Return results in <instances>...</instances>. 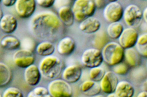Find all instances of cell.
<instances>
[{
    "label": "cell",
    "mask_w": 147,
    "mask_h": 97,
    "mask_svg": "<svg viewBox=\"0 0 147 97\" xmlns=\"http://www.w3.org/2000/svg\"><path fill=\"white\" fill-rule=\"evenodd\" d=\"M62 23L52 11H42L35 15L29 23L32 34L36 38L50 39L59 32Z\"/></svg>",
    "instance_id": "obj_1"
},
{
    "label": "cell",
    "mask_w": 147,
    "mask_h": 97,
    "mask_svg": "<svg viewBox=\"0 0 147 97\" xmlns=\"http://www.w3.org/2000/svg\"><path fill=\"white\" fill-rule=\"evenodd\" d=\"M63 63L61 60L54 55L45 57L40 62L38 69L42 77L48 80L57 79L61 74Z\"/></svg>",
    "instance_id": "obj_2"
},
{
    "label": "cell",
    "mask_w": 147,
    "mask_h": 97,
    "mask_svg": "<svg viewBox=\"0 0 147 97\" xmlns=\"http://www.w3.org/2000/svg\"><path fill=\"white\" fill-rule=\"evenodd\" d=\"M101 52L103 61L109 66H115L124 60L125 49L117 42H108Z\"/></svg>",
    "instance_id": "obj_3"
},
{
    "label": "cell",
    "mask_w": 147,
    "mask_h": 97,
    "mask_svg": "<svg viewBox=\"0 0 147 97\" xmlns=\"http://www.w3.org/2000/svg\"><path fill=\"white\" fill-rule=\"evenodd\" d=\"M96 9L95 3L92 0H76L72 8L74 19L80 22L86 18L92 17Z\"/></svg>",
    "instance_id": "obj_4"
},
{
    "label": "cell",
    "mask_w": 147,
    "mask_h": 97,
    "mask_svg": "<svg viewBox=\"0 0 147 97\" xmlns=\"http://www.w3.org/2000/svg\"><path fill=\"white\" fill-rule=\"evenodd\" d=\"M47 89L52 97H72V89L70 83L63 79L53 80L49 83Z\"/></svg>",
    "instance_id": "obj_5"
},
{
    "label": "cell",
    "mask_w": 147,
    "mask_h": 97,
    "mask_svg": "<svg viewBox=\"0 0 147 97\" xmlns=\"http://www.w3.org/2000/svg\"><path fill=\"white\" fill-rule=\"evenodd\" d=\"M123 18L129 28L138 27L143 19V12L136 5H129L124 9Z\"/></svg>",
    "instance_id": "obj_6"
},
{
    "label": "cell",
    "mask_w": 147,
    "mask_h": 97,
    "mask_svg": "<svg viewBox=\"0 0 147 97\" xmlns=\"http://www.w3.org/2000/svg\"><path fill=\"white\" fill-rule=\"evenodd\" d=\"M103 62L101 50L96 48L85 50L81 56V62L83 65L89 69L99 67Z\"/></svg>",
    "instance_id": "obj_7"
},
{
    "label": "cell",
    "mask_w": 147,
    "mask_h": 97,
    "mask_svg": "<svg viewBox=\"0 0 147 97\" xmlns=\"http://www.w3.org/2000/svg\"><path fill=\"white\" fill-rule=\"evenodd\" d=\"M123 12L124 9L119 3L112 1L105 6L103 15L107 21L112 23L119 22L123 18Z\"/></svg>",
    "instance_id": "obj_8"
},
{
    "label": "cell",
    "mask_w": 147,
    "mask_h": 97,
    "mask_svg": "<svg viewBox=\"0 0 147 97\" xmlns=\"http://www.w3.org/2000/svg\"><path fill=\"white\" fill-rule=\"evenodd\" d=\"M13 61L15 64L22 69H26L34 64L35 57L32 51L24 49L18 50L13 54Z\"/></svg>",
    "instance_id": "obj_9"
},
{
    "label": "cell",
    "mask_w": 147,
    "mask_h": 97,
    "mask_svg": "<svg viewBox=\"0 0 147 97\" xmlns=\"http://www.w3.org/2000/svg\"><path fill=\"white\" fill-rule=\"evenodd\" d=\"M36 5L35 0H16L15 5L16 14L23 19L31 17L35 11Z\"/></svg>",
    "instance_id": "obj_10"
},
{
    "label": "cell",
    "mask_w": 147,
    "mask_h": 97,
    "mask_svg": "<svg viewBox=\"0 0 147 97\" xmlns=\"http://www.w3.org/2000/svg\"><path fill=\"white\" fill-rule=\"evenodd\" d=\"M138 33L134 28L124 29L122 34L118 38V44L125 49L133 48L136 46L138 39Z\"/></svg>",
    "instance_id": "obj_11"
},
{
    "label": "cell",
    "mask_w": 147,
    "mask_h": 97,
    "mask_svg": "<svg viewBox=\"0 0 147 97\" xmlns=\"http://www.w3.org/2000/svg\"><path fill=\"white\" fill-rule=\"evenodd\" d=\"M118 82L119 80L116 74L113 71L106 72L99 83L101 91L108 95L115 93Z\"/></svg>",
    "instance_id": "obj_12"
},
{
    "label": "cell",
    "mask_w": 147,
    "mask_h": 97,
    "mask_svg": "<svg viewBox=\"0 0 147 97\" xmlns=\"http://www.w3.org/2000/svg\"><path fill=\"white\" fill-rule=\"evenodd\" d=\"M82 73V67L79 65L73 64L69 65L63 69L62 77L69 83H74L81 79Z\"/></svg>",
    "instance_id": "obj_13"
},
{
    "label": "cell",
    "mask_w": 147,
    "mask_h": 97,
    "mask_svg": "<svg viewBox=\"0 0 147 97\" xmlns=\"http://www.w3.org/2000/svg\"><path fill=\"white\" fill-rule=\"evenodd\" d=\"M42 78L41 73L38 67L35 64L30 65L25 69L24 79L25 82L30 86L37 85Z\"/></svg>",
    "instance_id": "obj_14"
},
{
    "label": "cell",
    "mask_w": 147,
    "mask_h": 97,
    "mask_svg": "<svg viewBox=\"0 0 147 97\" xmlns=\"http://www.w3.org/2000/svg\"><path fill=\"white\" fill-rule=\"evenodd\" d=\"M101 24L99 20L95 17H89L79 24V29L86 34H94L99 31Z\"/></svg>",
    "instance_id": "obj_15"
},
{
    "label": "cell",
    "mask_w": 147,
    "mask_h": 97,
    "mask_svg": "<svg viewBox=\"0 0 147 97\" xmlns=\"http://www.w3.org/2000/svg\"><path fill=\"white\" fill-rule=\"evenodd\" d=\"M18 22L14 16L11 14L3 15L0 21V29L6 34H10L17 28Z\"/></svg>",
    "instance_id": "obj_16"
},
{
    "label": "cell",
    "mask_w": 147,
    "mask_h": 97,
    "mask_svg": "<svg viewBox=\"0 0 147 97\" xmlns=\"http://www.w3.org/2000/svg\"><path fill=\"white\" fill-rule=\"evenodd\" d=\"M79 88L83 94L88 96H96L101 92L99 83L91 80H88L83 82L80 85Z\"/></svg>",
    "instance_id": "obj_17"
},
{
    "label": "cell",
    "mask_w": 147,
    "mask_h": 97,
    "mask_svg": "<svg viewBox=\"0 0 147 97\" xmlns=\"http://www.w3.org/2000/svg\"><path fill=\"white\" fill-rule=\"evenodd\" d=\"M76 42L71 37H65L60 41L57 47V52L62 55H69L74 51Z\"/></svg>",
    "instance_id": "obj_18"
},
{
    "label": "cell",
    "mask_w": 147,
    "mask_h": 97,
    "mask_svg": "<svg viewBox=\"0 0 147 97\" xmlns=\"http://www.w3.org/2000/svg\"><path fill=\"white\" fill-rule=\"evenodd\" d=\"M118 97H133L135 94V88L131 83L126 80L118 82L115 92Z\"/></svg>",
    "instance_id": "obj_19"
},
{
    "label": "cell",
    "mask_w": 147,
    "mask_h": 97,
    "mask_svg": "<svg viewBox=\"0 0 147 97\" xmlns=\"http://www.w3.org/2000/svg\"><path fill=\"white\" fill-rule=\"evenodd\" d=\"M126 64L131 67H137L141 64L142 56L134 48L125 50V57Z\"/></svg>",
    "instance_id": "obj_20"
},
{
    "label": "cell",
    "mask_w": 147,
    "mask_h": 97,
    "mask_svg": "<svg viewBox=\"0 0 147 97\" xmlns=\"http://www.w3.org/2000/svg\"><path fill=\"white\" fill-rule=\"evenodd\" d=\"M58 17L62 24L66 26H71L74 21L72 8L69 6L63 5L58 9Z\"/></svg>",
    "instance_id": "obj_21"
},
{
    "label": "cell",
    "mask_w": 147,
    "mask_h": 97,
    "mask_svg": "<svg viewBox=\"0 0 147 97\" xmlns=\"http://www.w3.org/2000/svg\"><path fill=\"white\" fill-rule=\"evenodd\" d=\"M0 46L7 50H16L21 46V41L15 36L6 35L0 40Z\"/></svg>",
    "instance_id": "obj_22"
},
{
    "label": "cell",
    "mask_w": 147,
    "mask_h": 97,
    "mask_svg": "<svg viewBox=\"0 0 147 97\" xmlns=\"http://www.w3.org/2000/svg\"><path fill=\"white\" fill-rule=\"evenodd\" d=\"M35 51L38 55L45 57L52 55L55 51V47L52 42L49 41H45L39 43L36 46Z\"/></svg>",
    "instance_id": "obj_23"
},
{
    "label": "cell",
    "mask_w": 147,
    "mask_h": 97,
    "mask_svg": "<svg viewBox=\"0 0 147 97\" xmlns=\"http://www.w3.org/2000/svg\"><path fill=\"white\" fill-rule=\"evenodd\" d=\"M10 68L5 63L0 62V88L8 85L11 79Z\"/></svg>",
    "instance_id": "obj_24"
},
{
    "label": "cell",
    "mask_w": 147,
    "mask_h": 97,
    "mask_svg": "<svg viewBox=\"0 0 147 97\" xmlns=\"http://www.w3.org/2000/svg\"><path fill=\"white\" fill-rule=\"evenodd\" d=\"M124 29V26L120 22H112L107 28L106 33L110 38L117 39L121 36Z\"/></svg>",
    "instance_id": "obj_25"
},
{
    "label": "cell",
    "mask_w": 147,
    "mask_h": 97,
    "mask_svg": "<svg viewBox=\"0 0 147 97\" xmlns=\"http://www.w3.org/2000/svg\"><path fill=\"white\" fill-rule=\"evenodd\" d=\"M96 36L93 41V45L95 48L98 49H102L108 43V36L104 31H98L96 33Z\"/></svg>",
    "instance_id": "obj_26"
},
{
    "label": "cell",
    "mask_w": 147,
    "mask_h": 97,
    "mask_svg": "<svg viewBox=\"0 0 147 97\" xmlns=\"http://www.w3.org/2000/svg\"><path fill=\"white\" fill-rule=\"evenodd\" d=\"M135 46L140 55L147 58V32L139 36Z\"/></svg>",
    "instance_id": "obj_27"
},
{
    "label": "cell",
    "mask_w": 147,
    "mask_h": 97,
    "mask_svg": "<svg viewBox=\"0 0 147 97\" xmlns=\"http://www.w3.org/2000/svg\"><path fill=\"white\" fill-rule=\"evenodd\" d=\"M105 70L101 67H97L90 69L89 77L90 80L96 82H100L106 73Z\"/></svg>",
    "instance_id": "obj_28"
},
{
    "label": "cell",
    "mask_w": 147,
    "mask_h": 97,
    "mask_svg": "<svg viewBox=\"0 0 147 97\" xmlns=\"http://www.w3.org/2000/svg\"><path fill=\"white\" fill-rule=\"evenodd\" d=\"M26 97H52L48 89L44 86H37L30 92Z\"/></svg>",
    "instance_id": "obj_29"
},
{
    "label": "cell",
    "mask_w": 147,
    "mask_h": 97,
    "mask_svg": "<svg viewBox=\"0 0 147 97\" xmlns=\"http://www.w3.org/2000/svg\"><path fill=\"white\" fill-rule=\"evenodd\" d=\"M2 97H24L23 93L19 88L11 86L6 88L3 93Z\"/></svg>",
    "instance_id": "obj_30"
},
{
    "label": "cell",
    "mask_w": 147,
    "mask_h": 97,
    "mask_svg": "<svg viewBox=\"0 0 147 97\" xmlns=\"http://www.w3.org/2000/svg\"><path fill=\"white\" fill-rule=\"evenodd\" d=\"M113 72L116 75H126L129 72V66L126 63L121 62L113 67Z\"/></svg>",
    "instance_id": "obj_31"
},
{
    "label": "cell",
    "mask_w": 147,
    "mask_h": 97,
    "mask_svg": "<svg viewBox=\"0 0 147 97\" xmlns=\"http://www.w3.org/2000/svg\"><path fill=\"white\" fill-rule=\"evenodd\" d=\"M54 0H36V3L43 8H49L54 5Z\"/></svg>",
    "instance_id": "obj_32"
},
{
    "label": "cell",
    "mask_w": 147,
    "mask_h": 97,
    "mask_svg": "<svg viewBox=\"0 0 147 97\" xmlns=\"http://www.w3.org/2000/svg\"><path fill=\"white\" fill-rule=\"evenodd\" d=\"M16 0H2L1 3L3 6L6 7H11V6L15 5Z\"/></svg>",
    "instance_id": "obj_33"
},
{
    "label": "cell",
    "mask_w": 147,
    "mask_h": 97,
    "mask_svg": "<svg viewBox=\"0 0 147 97\" xmlns=\"http://www.w3.org/2000/svg\"><path fill=\"white\" fill-rule=\"evenodd\" d=\"M95 5L97 8H101L102 7H105V1H100V0H96L94 1Z\"/></svg>",
    "instance_id": "obj_34"
},
{
    "label": "cell",
    "mask_w": 147,
    "mask_h": 97,
    "mask_svg": "<svg viewBox=\"0 0 147 97\" xmlns=\"http://www.w3.org/2000/svg\"><path fill=\"white\" fill-rule=\"evenodd\" d=\"M143 19L147 24V7L143 11Z\"/></svg>",
    "instance_id": "obj_35"
},
{
    "label": "cell",
    "mask_w": 147,
    "mask_h": 97,
    "mask_svg": "<svg viewBox=\"0 0 147 97\" xmlns=\"http://www.w3.org/2000/svg\"><path fill=\"white\" fill-rule=\"evenodd\" d=\"M142 89L143 91L147 92V79L145 80V81L142 83Z\"/></svg>",
    "instance_id": "obj_36"
},
{
    "label": "cell",
    "mask_w": 147,
    "mask_h": 97,
    "mask_svg": "<svg viewBox=\"0 0 147 97\" xmlns=\"http://www.w3.org/2000/svg\"><path fill=\"white\" fill-rule=\"evenodd\" d=\"M136 97H147V92L142 91L140 92Z\"/></svg>",
    "instance_id": "obj_37"
},
{
    "label": "cell",
    "mask_w": 147,
    "mask_h": 97,
    "mask_svg": "<svg viewBox=\"0 0 147 97\" xmlns=\"http://www.w3.org/2000/svg\"><path fill=\"white\" fill-rule=\"evenodd\" d=\"M106 97H118V96L115 95V93H111V94H108Z\"/></svg>",
    "instance_id": "obj_38"
},
{
    "label": "cell",
    "mask_w": 147,
    "mask_h": 97,
    "mask_svg": "<svg viewBox=\"0 0 147 97\" xmlns=\"http://www.w3.org/2000/svg\"><path fill=\"white\" fill-rule=\"evenodd\" d=\"M3 13L1 9L0 8V21H1V19L3 18Z\"/></svg>",
    "instance_id": "obj_39"
},
{
    "label": "cell",
    "mask_w": 147,
    "mask_h": 97,
    "mask_svg": "<svg viewBox=\"0 0 147 97\" xmlns=\"http://www.w3.org/2000/svg\"><path fill=\"white\" fill-rule=\"evenodd\" d=\"M93 97H105L104 95H96V96H93Z\"/></svg>",
    "instance_id": "obj_40"
},
{
    "label": "cell",
    "mask_w": 147,
    "mask_h": 97,
    "mask_svg": "<svg viewBox=\"0 0 147 97\" xmlns=\"http://www.w3.org/2000/svg\"><path fill=\"white\" fill-rule=\"evenodd\" d=\"M0 97H2V95L1 94H0Z\"/></svg>",
    "instance_id": "obj_41"
},
{
    "label": "cell",
    "mask_w": 147,
    "mask_h": 97,
    "mask_svg": "<svg viewBox=\"0 0 147 97\" xmlns=\"http://www.w3.org/2000/svg\"><path fill=\"white\" fill-rule=\"evenodd\" d=\"M146 69H147V63H146Z\"/></svg>",
    "instance_id": "obj_42"
},
{
    "label": "cell",
    "mask_w": 147,
    "mask_h": 97,
    "mask_svg": "<svg viewBox=\"0 0 147 97\" xmlns=\"http://www.w3.org/2000/svg\"><path fill=\"white\" fill-rule=\"evenodd\" d=\"M0 3H1V1H0Z\"/></svg>",
    "instance_id": "obj_43"
}]
</instances>
